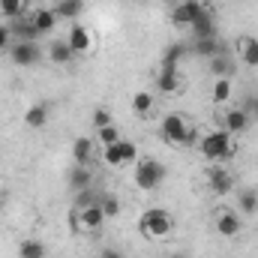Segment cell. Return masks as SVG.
<instances>
[{
  "instance_id": "484cf974",
  "label": "cell",
  "mask_w": 258,
  "mask_h": 258,
  "mask_svg": "<svg viewBox=\"0 0 258 258\" xmlns=\"http://www.w3.org/2000/svg\"><path fill=\"white\" fill-rule=\"evenodd\" d=\"M96 204L102 207L105 219H114V216L120 213V198H117L114 192H99V195H96Z\"/></svg>"
},
{
  "instance_id": "f546056e",
  "label": "cell",
  "mask_w": 258,
  "mask_h": 258,
  "mask_svg": "<svg viewBox=\"0 0 258 258\" xmlns=\"http://www.w3.org/2000/svg\"><path fill=\"white\" fill-rule=\"evenodd\" d=\"M237 207H240V213H255L258 210V192L255 189H243V192L237 195Z\"/></svg>"
},
{
  "instance_id": "ac0fdd59",
  "label": "cell",
  "mask_w": 258,
  "mask_h": 258,
  "mask_svg": "<svg viewBox=\"0 0 258 258\" xmlns=\"http://www.w3.org/2000/svg\"><path fill=\"white\" fill-rule=\"evenodd\" d=\"M129 105H132V111H135L138 117H150V114L156 111V99H153L150 90H135L132 99H129Z\"/></svg>"
},
{
  "instance_id": "8992f818",
  "label": "cell",
  "mask_w": 258,
  "mask_h": 258,
  "mask_svg": "<svg viewBox=\"0 0 258 258\" xmlns=\"http://www.w3.org/2000/svg\"><path fill=\"white\" fill-rule=\"evenodd\" d=\"M105 213L99 204H87V207H75L72 210V225L75 231H84V234H96L102 225H105Z\"/></svg>"
},
{
  "instance_id": "6da1fadb",
  "label": "cell",
  "mask_w": 258,
  "mask_h": 258,
  "mask_svg": "<svg viewBox=\"0 0 258 258\" xmlns=\"http://www.w3.org/2000/svg\"><path fill=\"white\" fill-rule=\"evenodd\" d=\"M195 147H198V153H201L210 165H225V162L234 159V153H237L234 135H228V132H222V129L204 132V135L195 141Z\"/></svg>"
},
{
  "instance_id": "8fae6325",
  "label": "cell",
  "mask_w": 258,
  "mask_h": 258,
  "mask_svg": "<svg viewBox=\"0 0 258 258\" xmlns=\"http://www.w3.org/2000/svg\"><path fill=\"white\" fill-rule=\"evenodd\" d=\"M201 9H204V6H201L198 0H174V3H171V24H177V27H192V21L198 18Z\"/></svg>"
},
{
  "instance_id": "5bb4252c",
  "label": "cell",
  "mask_w": 258,
  "mask_h": 258,
  "mask_svg": "<svg viewBox=\"0 0 258 258\" xmlns=\"http://www.w3.org/2000/svg\"><path fill=\"white\" fill-rule=\"evenodd\" d=\"M213 225H216V234H222V237H237L240 228H243L240 216H237L234 210H228V207H219V210H216Z\"/></svg>"
},
{
  "instance_id": "30bf717a",
  "label": "cell",
  "mask_w": 258,
  "mask_h": 258,
  "mask_svg": "<svg viewBox=\"0 0 258 258\" xmlns=\"http://www.w3.org/2000/svg\"><path fill=\"white\" fill-rule=\"evenodd\" d=\"M207 189L213 195H219V198L231 195L234 192V177H231V171H228L225 165H213V168L207 171Z\"/></svg>"
},
{
  "instance_id": "f1b7e54d",
  "label": "cell",
  "mask_w": 258,
  "mask_h": 258,
  "mask_svg": "<svg viewBox=\"0 0 258 258\" xmlns=\"http://www.w3.org/2000/svg\"><path fill=\"white\" fill-rule=\"evenodd\" d=\"M117 141H120V129L114 126V123L96 129V144H99V147H108V144H117Z\"/></svg>"
},
{
  "instance_id": "4fadbf2b",
  "label": "cell",
  "mask_w": 258,
  "mask_h": 258,
  "mask_svg": "<svg viewBox=\"0 0 258 258\" xmlns=\"http://www.w3.org/2000/svg\"><path fill=\"white\" fill-rule=\"evenodd\" d=\"M27 21L33 24V30L42 36V33H51L54 27H57V15H54V9L51 6H33L30 12H27Z\"/></svg>"
},
{
  "instance_id": "83f0119b",
  "label": "cell",
  "mask_w": 258,
  "mask_h": 258,
  "mask_svg": "<svg viewBox=\"0 0 258 258\" xmlns=\"http://www.w3.org/2000/svg\"><path fill=\"white\" fill-rule=\"evenodd\" d=\"M210 72L216 78H231V57H225V51L216 54V57H210Z\"/></svg>"
},
{
  "instance_id": "e0dca14e",
  "label": "cell",
  "mask_w": 258,
  "mask_h": 258,
  "mask_svg": "<svg viewBox=\"0 0 258 258\" xmlns=\"http://www.w3.org/2000/svg\"><path fill=\"white\" fill-rule=\"evenodd\" d=\"M189 30L195 33V39H210V36H216V18H213V12H210L207 6L198 12V18L192 21Z\"/></svg>"
},
{
  "instance_id": "ffe728a7",
  "label": "cell",
  "mask_w": 258,
  "mask_h": 258,
  "mask_svg": "<svg viewBox=\"0 0 258 258\" xmlns=\"http://www.w3.org/2000/svg\"><path fill=\"white\" fill-rule=\"evenodd\" d=\"M222 51H225V45H222L216 36H210V39H195L192 42L195 57H207V60H210V57H216V54H222Z\"/></svg>"
},
{
  "instance_id": "4dcf8cb0",
  "label": "cell",
  "mask_w": 258,
  "mask_h": 258,
  "mask_svg": "<svg viewBox=\"0 0 258 258\" xmlns=\"http://www.w3.org/2000/svg\"><path fill=\"white\" fill-rule=\"evenodd\" d=\"M186 51H189V48H186V45H180V42H177V45H168V48H165V54H162V63L177 66V63H180V57H183Z\"/></svg>"
},
{
  "instance_id": "44dd1931",
  "label": "cell",
  "mask_w": 258,
  "mask_h": 258,
  "mask_svg": "<svg viewBox=\"0 0 258 258\" xmlns=\"http://www.w3.org/2000/svg\"><path fill=\"white\" fill-rule=\"evenodd\" d=\"M231 96H234V81L231 78H216L213 81V90H210V99L216 105H228Z\"/></svg>"
},
{
  "instance_id": "52a82bcc",
  "label": "cell",
  "mask_w": 258,
  "mask_h": 258,
  "mask_svg": "<svg viewBox=\"0 0 258 258\" xmlns=\"http://www.w3.org/2000/svg\"><path fill=\"white\" fill-rule=\"evenodd\" d=\"M219 129L228 135H240L249 129V111L237 105H222L219 108Z\"/></svg>"
},
{
  "instance_id": "836d02e7",
  "label": "cell",
  "mask_w": 258,
  "mask_h": 258,
  "mask_svg": "<svg viewBox=\"0 0 258 258\" xmlns=\"http://www.w3.org/2000/svg\"><path fill=\"white\" fill-rule=\"evenodd\" d=\"M102 258H123V255H120V252H114V249H105V252H102Z\"/></svg>"
},
{
  "instance_id": "277c9868",
  "label": "cell",
  "mask_w": 258,
  "mask_h": 258,
  "mask_svg": "<svg viewBox=\"0 0 258 258\" xmlns=\"http://www.w3.org/2000/svg\"><path fill=\"white\" fill-rule=\"evenodd\" d=\"M165 165L159 162V159H153V156H144V159H138L135 162V171H132V180H135V186L141 189V192H153V189H159L162 183H165Z\"/></svg>"
},
{
  "instance_id": "d590c367",
  "label": "cell",
  "mask_w": 258,
  "mask_h": 258,
  "mask_svg": "<svg viewBox=\"0 0 258 258\" xmlns=\"http://www.w3.org/2000/svg\"><path fill=\"white\" fill-rule=\"evenodd\" d=\"M198 3H201V6H210V3H216V0H198Z\"/></svg>"
},
{
  "instance_id": "d4e9b609",
  "label": "cell",
  "mask_w": 258,
  "mask_h": 258,
  "mask_svg": "<svg viewBox=\"0 0 258 258\" xmlns=\"http://www.w3.org/2000/svg\"><path fill=\"white\" fill-rule=\"evenodd\" d=\"M18 258H48V249H45V243H42V240L27 237V240H21V243H18Z\"/></svg>"
},
{
  "instance_id": "e575fe53",
  "label": "cell",
  "mask_w": 258,
  "mask_h": 258,
  "mask_svg": "<svg viewBox=\"0 0 258 258\" xmlns=\"http://www.w3.org/2000/svg\"><path fill=\"white\" fill-rule=\"evenodd\" d=\"M249 108H252V114L258 117V99H252V102H249Z\"/></svg>"
},
{
  "instance_id": "d6986e66",
  "label": "cell",
  "mask_w": 258,
  "mask_h": 258,
  "mask_svg": "<svg viewBox=\"0 0 258 258\" xmlns=\"http://www.w3.org/2000/svg\"><path fill=\"white\" fill-rule=\"evenodd\" d=\"M48 123V105L45 102H36L24 111V126L27 129H45Z\"/></svg>"
},
{
  "instance_id": "9c48e42d",
  "label": "cell",
  "mask_w": 258,
  "mask_h": 258,
  "mask_svg": "<svg viewBox=\"0 0 258 258\" xmlns=\"http://www.w3.org/2000/svg\"><path fill=\"white\" fill-rule=\"evenodd\" d=\"M156 90L165 93V96L180 93L183 90V72H180V66L159 63V69H156Z\"/></svg>"
},
{
  "instance_id": "ba28073f",
  "label": "cell",
  "mask_w": 258,
  "mask_h": 258,
  "mask_svg": "<svg viewBox=\"0 0 258 258\" xmlns=\"http://www.w3.org/2000/svg\"><path fill=\"white\" fill-rule=\"evenodd\" d=\"M66 42H69V48H72L75 57H87V54L96 48L93 30L84 27V24H78V21H72V27H69V33H66Z\"/></svg>"
},
{
  "instance_id": "5b68a950",
  "label": "cell",
  "mask_w": 258,
  "mask_h": 258,
  "mask_svg": "<svg viewBox=\"0 0 258 258\" xmlns=\"http://www.w3.org/2000/svg\"><path fill=\"white\" fill-rule=\"evenodd\" d=\"M99 159L105 168H126V165H135L141 156H138V144L135 141H126L120 138L117 144H108L99 150Z\"/></svg>"
},
{
  "instance_id": "cb8c5ba5",
  "label": "cell",
  "mask_w": 258,
  "mask_h": 258,
  "mask_svg": "<svg viewBox=\"0 0 258 258\" xmlns=\"http://www.w3.org/2000/svg\"><path fill=\"white\" fill-rule=\"evenodd\" d=\"M30 3L33 0H0V15H6L9 21H18V18L27 15Z\"/></svg>"
},
{
  "instance_id": "d6a6232c",
  "label": "cell",
  "mask_w": 258,
  "mask_h": 258,
  "mask_svg": "<svg viewBox=\"0 0 258 258\" xmlns=\"http://www.w3.org/2000/svg\"><path fill=\"white\" fill-rule=\"evenodd\" d=\"M9 45H12V33H9L6 24H0V51H6Z\"/></svg>"
},
{
  "instance_id": "603a6c76",
  "label": "cell",
  "mask_w": 258,
  "mask_h": 258,
  "mask_svg": "<svg viewBox=\"0 0 258 258\" xmlns=\"http://www.w3.org/2000/svg\"><path fill=\"white\" fill-rule=\"evenodd\" d=\"M48 60L57 66H66L75 60V54H72V48H69V42L66 39H57V42H51L48 45Z\"/></svg>"
},
{
  "instance_id": "7c38bea8",
  "label": "cell",
  "mask_w": 258,
  "mask_h": 258,
  "mask_svg": "<svg viewBox=\"0 0 258 258\" xmlns=\"http://www.w3.org/2000/svg\"><path fill=\"white\" fill-rule=\"evenodd\" d=\"M39 57H42V51L36 42H12L9 45V60L15 66H36Z\"/></svg>"
},
{
  "instance_id": "7402d4cb",
  "label": "cell",
  "mask_w": 258,
  "mask_h": 258,
  "mask_svg": "<svg viewBox=\"0 0 258 258\" xmlns=\"http://www.w3.org/2000/svg\"><path fill=\"white\" fill-rule=\"evenodd\" d=\"M54 15L66 18V21H75L81 12H84V0H54Z\"/></svg>"
},
{
  "instance_id": "7a4b0ae2",
  "label": "cell",
  "mask_w": 258,
  "mask_h": 258,
  "mask_svg": "<svg viewBox=\"0 0 258 258\" xmlns=\"http://www.w3.org/2000/svg\"><path fill=\"white\" fill-rule=\"evenodd\" d=\"M138 231H141L144 240L162 243V240H168L171 231H174V216H171L168 210H162V207H147V210L138 216Z\"/></svg>"
},
{
  "instance_id": "1f68e13d",
  "label": "cell",
  "mask_w": 258,
  "mask_h": 258,
  "mask_svg": "<svg viewBox=\"0 0 258 258\" xmlns=\"http://www.w3.org/2000/svg\"><path fill=\"white\" fill-rule=\"evenodd\" d=\"M111 123V111L105 108V105H99L96 111H93V129H102V126H108Z\"/></svg>"
},
{
  "instance_id": "8d00e7d4",
  "label": "cell",
  "mask_w": 258,
  "mask_h": 258,
  "mask_svg": "<svg viewBox=\"0 0 258 258\" xmlns=\"http://www.w3.org/2000/svg\"><path fill=\"white\" fill-rule=\"evenodd\" d=\"M168 258H186V255H180V252H177V255H168Z\"/></svg>"
},
{
  "instance_id": "2e32d148",
  "label": "cell",
  "mask_w": 258,
  "mask_h": 258,
  "mask_svg": "<svg viewBox=\"0 0 258 258\" xmlns=\"http://www.w3.org/2000/svg\"><path fill=\"white\" fill-rule=\"evenodd\" d=\"M93 156H96V138L81 135V138L72 141V159H75V165H90Z\"/></svg>"
},
{
  "instance_id": "3957f363",
  "label": "cell",
  "mask_w": 258,
  "mask_h": 258,
  "mask_svg": "<svg viewBox=\"0 0 258 258\" xmlns=\"http://www.w3.org/2000/svg\"><path fill=\"white\" fill-rule=\"evenodd\" d=\"M159 135H162L165 144H171V147H189V144L198 141V129L192 126V120L183 117V114H177V111H171V114L162 117Z\"/></svg>"
},
{
  "instance_id": "9a60e30c",
  "label": "cell",
  "mask_w": 258,
  "mask_h": 258,
  "mask_svg": "<svg viewBox=\"0 0 258 258\" xmlns=\"http://www.w3.org/2000/svg\"><path fill=\"white\" fill-rule=\"evenodd\" d=\"M234 54H237L246 66H258V39L249 36V33L237 36V39H234Z\"/></svg>"
},
{
  "instance_id": "4316f807",
  "label": "cell",
  "mask_w": 258,
  "mask_h": 258,
  "mask_svg": "<svg viewBox=\"0 0 258 258\" xmlns=\"http://www.w3.org/2000/svg\"><path fill=\"white\" fill-rule=\"evenodd\" d=\"M90 168L87 165H75L72 168V177H69V183H72V189L75 192H81V189H90Z\"/></svg>"
}]
</instances>
